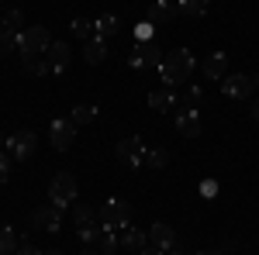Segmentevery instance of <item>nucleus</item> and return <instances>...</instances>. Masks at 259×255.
Masks as SVG:
<instances>
[{"instance_id":"f257e3e1","label":"nucleus","mask_w":259,"mask_h":255,"mask_svg":"<svg viewBox=\"0 0 259 255\" xmlns=\"http://www.w3.org/2000/svg\"><path fill=\"white\" fill-rule=\"evenodd\" d=\"M194 52L190 48H173V52H162L159 62V76L166 86H183L187 79L194 76Z\"/></svg>"},{"instance_id":"f03ea898","label":"nucleus","mask_w":259,"mask_h":255,"mask_svg":"<svg viewBox=\"0 0 259 255\" xmlns=\"http://www.w3.org/2000/svg\"><path fill=\"white\" fill-rule=\"evenodd\" d=\"M76 176L73 173H56L52 176V183H49V203H56L59 211H66V207H73L76 203Z\"/></svg>"},{"instance_id":"7ed1b4c3","label":"nucleus","mask_w":259,"mask_h":255,"mask_svg":"<svg viewBox=\"0 0 259 255\" xmlns=\"http://www.w3.org/2000/svg\"><path fill=\"white\" fill-rule=\"evenodd\" d=\"M49 45H52L49 28H41V24L24 28V31L18 35V56L21 59H24V56H41V52H49Z\"/></svg>"},{"instance_id":"20e7f679","label":"nucleus","mask_w":259,"mask_h":255,"mask_svg":"<svg viewBox=\"0 0 259 255\" xmlns=\"http://www.w3.org/2000/svg\"><path fill=\"white\" fill-rule=\"evenodd\" d=\"M4 148H7V156H11V159L28 162L31 156H38V135L28 131V128H21V131H14V135L4 141Z\"/></svg>"},{"instance_id":"39448f33","label":"nucleus","mask_w":259,"mask_h":255,"mask_svg":"<svg viewBox=\"0 0 259 255\" xmlns=\"http://www.w3.org/2000/svg\"><path fill=\"white\" fill-rule=\"evenodd\" d=\"M128 217H132V203L121 200V196H111V200L100 207V224H104L107 231H121V228H128Z\"/></svg>"},{"instance_id":"423d86ee","label":"nucleus","mask_w":259,"mask_h":255,"mask_svg":"<svg viewBox=\"0 0 259 255\" xmlns=\"http://www.w3.org/2000/svg\"><path fill=\"white\" fill-rule=\"evenodd\" d=\"M162 52L156 41H132V52H128V66L132 69H159Z\"/></svg>"},{"instance_id":"0eeeda50","label":"nucleus","mask_w":259,"mask_h":255,"mask_svg":"<svg viewBox=\"0 0 259 255\" xmlns=\"http://www.w3.org/2000/svg\"><path fill=\"white\" fill-rule=\"evenodd\" d=\"M221 90H225V97H232V100H252V93H256V76L232 73V76L221 79Z\"/></svg>"},{"instance_id":"6e6552de","label":"nucleus","mask_w":259,"mask_h":255,"mask_svg":"<svg viewBox=\"0 0 259 255\" xmlns=\"http://www.w3.org/2000/svg\"><path fill=\"white\" fill-rule=\"evenodd\" d=\"M118 159L124 169H139V166H145V145H142L139 135H128L118 141Z\"/></svg>"},{"instance_id":"1a4fd4ad","label":"nucleus","mask_w":259,"mask_h":255,"mask_svg":"<svg viewBox=\"0 0 259 255\" xmlns=\"http://www.w3.org/2000/svg\"><path fill=\"white\" fill-rule=\"evenodd\" d=\"M73 141H76V124L73 121H52L49 124V145L56 148V152H66V148H73Z\"/></svg>"},{"instance_id":"9d476101","label":"nucleus","mask_w":259,"mask_h":255,"mask_svg":"<svg viewBox=\"0 0 259 255\" xmlns=\"http://www.w3.org/2000/svg\"><path fill=\"white\" fill-rule=\"evenodd\" d=\"M31 221H35V228L49 231V235H56V231L62 228V211L56 207V203H45V207H38V211L31 214Z\"/></svg>"},{"instance_id":"9b49d317","label":"nucleus","mask_w":259,"mask_h":255,"mask_svg":"<svg viewBox=\"0 0 259 255\" xmlns=\"http://www.w3.org/2000/svg\"><path fill=\"white\" fill-rule=\"evenodd\" d=\"M177 131L183 138H197L200 135V114H197V107H180V111H177Z\"/></svg>"},{"instance_id":"f8f14e48","label":"nucleus","mask_w":259,"mask_h":255,"mask_svg":"<svg viewBox=\"0 0 259 255\" xmlns=\"http://www.w3.org/2000/svg\"><path fill=\"white\" fill-rule=\"evenodd\" d=\"M114 35H121V18L118 14H100V18H94V38L111 41Z\"/></svg>"},{"instance_id":"ddd939ff","label":"nucleus","mask_w":259,"mask_h":255,"mask_svg":"<svg viewBox=\"0 0 259 255\" xmlns=\"http://www.w3.org/2000/svg\"><path fill=\"white\" fill-rule=\"evenodd\" d=\"M177 18V4H169V0H156V4H149V14H145V21H152L156 28L159 24H166V21Z\"/></svg>"},{"instance_id":"4468645a","label":"nucleus","mask_w":259,"mask_h":255,"mask_svg":"<svg viewBox=\"0 0 259 255\" xmlns=\"http://www.w3.org/2000/svg\"><path fill=\"white\" fill-rule=\"evenodd\" d=\"M45 59L52 66V73H62V69L69 66V45H66V41H52L49 52H45Z\"/></svg>"},{"instance_id":"2eb2a0df","label":"nucleus","mask_w":259,"mask_h":255,"mask_svg":"<svg viewBox=\"0 0 259 255\" xmlns=\"http://www.w3.org/2000/svg\"><path fill=\"white\" fill-rule=\"evenodd\" d=\"M173 241H177V235H173V228H169V224H152V228H149V245H159L162 252H166V248H173Z\"/></svg>"},{"instance_id":"dca6fc26","label":"nucleus","mask_w":259,"mask_h":255,"mask_svg":"<svg viewBox=\"0 0 259 255\" xmlns=\"http://www.w3.org/2000/svg\"><path fill=\"white\" fill-rule=\"evenodd\" d=\"M225 73H228V56L225 52H214V56L204 59V76L207 79H225Z\"/></svg>"},{"instance_id":"f3484780","label":"nucleus","mask_w":259,"mask_h":255,"mask_svg":"<svg viewBox=\"0 0 259 255\" xmlns=\"http://www.w3.org/2000/svg\"><path fill=\"white\" fill-rule=\"evenodd\" d=\"M149 107H152L156 114H166V111L177 107V93H173V90H152V93H149Z\"/></svg>"},{"instance_id":"a211bd4d","label":"nucleus","mask_w":259,"mask_h":255,"mask_svg":"<svg viewBox=\"0 0 259 255\" xmlns=\"http://www.w3.org/2000/svg\"><path fill=\"white\" fill-rule=\"evenodd\" d=\"M118 241H121V248H132V252H142V245L149 241V235H145V231H139V228H121Z\"/></svg>"},{"instance_id":"6ab92c4d","label":"nucleus","mask_w":259,"mask_h":255,"mask_svg":"<svg viewBox=\"0 0 259 255\" xmlns=\"http://www.w3.org/2000/svg\"><path fill=\"white\" fill-rule=\"evenodd\" d=\"M83 59L90 62V66H97V62H104V59H107V41L90 38L87 45H83Z\"/></svg>"},{"instance_id":"aec40b11","label":"nucleus","mask_w":259,"mask_h":255,"mask_svg":"<svg viewBox=\"0 0 259 255\" xmlns=\"http://www.w3.org/2000/svg\"><path fill=\"white\" fill-rule=\"evenodd\" d=\"M97 107H94V104H80V107H73V114H69V121H73V124H76V128H83V124H94V121H97Z\"/></svg>"},{"instance_id":"412c9836","label":"nucleus","mask_w":259,"mask_h":255,"mask_svg":"<svg viewBox=\"0 0 259 255\" xmlns=\"http://www.w3.org/2000/svg\"><path fill=\"white\" fill-rule=\"evenodd\" d=\"M21 66H24V73H31V76H49V73H52L49 59H41V56H24Z\"/></svg>"},{"instance_id":"4be33fe9","label":"nucleus","mask_w":259,"mask_h":255,"mask_svg":"<svg viewBox=\"0 0 259 255\" xmlns=\"http://www.w3.org/2000/svg\"><path fill=\"white\" fill-rule=\"evenodd\" d=\"M207 4H211V0H177V11L183 18H200V14L207 11Z\"/></svg>"},{"instance_id":"5701e85b","label":"nucleus","mask_w":259,"mask_h":255,"mask_svg":"<svg viewBox=\"0 0 259 255\" xmlns=\"http://www.w3.org/2000/svg\"><path fill=\"white\" fill-rule=\"evenodd\" d=\"M18 252V235L11 224H0V255H14Z\"/></svg>"},{"instance_id":"b1692460","label":"nucleus","mask_w":259,"mask_h":255,"mask_svg":"<svg viewBox=\"0 0 259 255\" xmlns=\"http://www.w3.org/2000/svg\"><path fill=\"white\" fill-rule=\"evenodd\" d=\"M104 231H107L104 224H80V228H76V235H80V241H83V245H97Z\"/></svg>"},{"instance_id":"393cba45","label":"nucleus","mask_w":259,"mask_h":255,"mask_svg":"<svg viewBox=\"0 0 259 255\" xmlns=\"http://www.w3.org/2000/svg\"><path fill=\"white\" fill-rule=\"evenodd\" d=\"M118 248H121L118 231H104V235H100V241H97V252H100V255H114Z\"/></svg>"},{"instance_id":"a878e982","label":"nucleus","mask_w":259,"mask_h":255,"mask_svg":"<svg viewBox=\"0 0 259 255\" xmlns=\"http://www.w3.org/2000/svg\"><path fill=\"white\" fill-rule=\"evenodd\" d=\"M73 38L90 41V38H94V21H90V18H73Z\"/></svg>"},{"instance_id":"bb28decb","label":"nucleus","mask_w":259,"mask_h":255,"mask_svg":"<svg viewBox=\"0 0 259 255\" xmlns=\"http://www.w3.org/2000/svg\"><path fill=\"white\" fill-rule=\"evenodd\" d=\"M145 166H149V169H166V166H169V152H166V148L145 152Z\"/></svg>"},{"instance_id":"cd10ccee","label":"nucleus","mask_w":259,"mask_h":255,"mask_svg":"<svg viewBox=\"0 0 259 255\" xmlns=\"http://www.w3.org/2000/svg\"><path fill=\"white\" fill-rule=\"evenodd\" d=\"M21 24H24V14H21L18 7H14V11H7V14H4V24H0V28H7V31H14V35H21V31H24Z\"/></svg>"},{"instance_id":"c85d7f7f","label":"nucleus","mask_w":259,"mask_h":255,"mask_svg":"<svg viewBox=\"0 0 259 255\" xmlns=\"http://www.w3.org/2000/svg\"><path fill=\"white\" fill-rule=\"evenodd\" d=\"M73 221H76V228L80 224H94V207L90 203H73Z\"/></svg>"},{"instance_id":"c756f323","label":"nucleus","mask_w":259,"mask_h":255,"mask_svg":"<svg viewBox=\"0 0 259 255\" xmlns=\"http://www.w3.org/2000/svg\"><path fill=\"white\" fill-rule=\"evenodd\" d=\"M11 52H18V35L0 28V56H11Z\"/></svg>"},{"instance_id":"7c9ffc66","label":"nucleus","mask_w":259,"mask_h":255,"mask_svg":"<svg viewBox=\"0 0 259 255\" xmlns=\"http://www.w3.org/2000/svg\"><path fill=\"white\" fill-rule=\"evenodd\" d=\"M135 41H156V24L152 21H139L135 24Z\"/></svg>"},{"instance_id":"2f4dec72","label":"nucleus","mask_w":259,"mask_h":255,"mask_svg":"<svg viewBox=\"0 0 259 255\" xmlns=\"http://www.w3.org/2000/svg\"><path fill=\"white\" fill-rule=\"evenodd\" d=\"M7 179H11V156L0 152V183H7Z\"/></svg>"},{"instance_id":"473e14b6","label":"nucleus","mask_w":259,"mask_h":255,"mask_svg":"<svg viewBox=\"0 0 259 255\" xmlns=\"http://www.w3.org/2000/svg\"><path fill=\"white\" fill-rule=\"evenodd\" d=\"M200 193L204 196H218V183H214V179H204V183H200Z\"/></svg>"},{"instance_id":"72a5a7b5","label":"nucleus","mask_w":259,"mask_h":255,"mask_svg":"<svg viewBox=\"0 0 259 255\" xmlns=\"http://www.w3.org/2000/svg\"><path fill=\"white\" fill-rule=\"evenodd\" d=\"M200 97H204V93H200V86H190V90H187V107H197Z\"/></svg>"},{"instance_id":"f704fd0d","label":"nucleus","mask_w":259,"mask_h":255,"mask_svg":"<svg viewBox=\"0 0 259 255\" xmlns=\"http://www.w3.org/2000/svg\"><path fill=\"white\" fill-rule=\"evenodd\" d=\"M14 255H45V252H38L35 245H18V252Z\"/></svg>"},{"instance_id":"c9c22d12","label":"nucleus","mask_w":259,"mask_h":255,"mask_svg":"<svg viewBox=\"0 0 259 255\" xmlns=\"http://www.w3.org/2000/svg\"><path fill=\"white\" fill-rule=\"evenodd\" d=\"M142 255H166L159 248V245H149V241H145V245H142Z\"/></svg>"},{"instance_id":"e433bc0d","label":"nucleus","mask_w":259,"mask_h":255,"mask_svg":"<svg viewBox=\"0 0 259 255\" xmlns=\"http://www.w3.org/2000/svg\"><path fill=\"white\" fill-rule=\"evenodd\" d=\"M252 118L259 121V100H252Z\"/></svg>"},{"instance_id":"4c0bfd02","label":"nucleus","mask_w":259,"mask_h":255,"mask_svg":"<svg viewBox=\"0 0 259 255\" xmlns=\"http://www.w3.org/2000/svg\"><path fill=\"white\" fill-rule=\"evenodd\" d=\"M83 255H100V252H94V248H90V245H87V248H83Z\"/></svg>"},{"instance_id":"58836bf2","label":"nucleus","mask_w":259,"mask_h":255,"mask_svg":"<svg viewBox=\"0 0 259 255\" xmlns=\"http://www.w3.org/2000/svg\"><path fill=\"white\" fill-rule=\"evenodd\" d=\"M45 255H66V252H59V248H52V252H45Z\"/></svg>"},{"instance_id":"ea45409f","label":"nucleus","mask_w":259,"mask_h":255,"mask_svg":"<svg viewBox=\"0 0 259 255\" xmlns=\"http://www.w3.org/2000/svg\"><path fill=\"white\" fill-rule=\"evenodd\" d=\"M4 141H7V135H4V131H0V148H4Z\"/></svg>"},{"instance_id":"a19ab883","label":"nucleus","mask_w":259,"mask_h":255,"mask_svg":"<svg viewBox=\"0 0 259 255\" xmlns=\"http://www.w3.org/2000/svg\"><path fill=\"white\" fill-rule=\"evenodd\" d=\"M200 255H225V252H200Z\"/></svg>"},{"instance_id":"79ce46f5","label":"nucleus","mask_w":259,"mask_h":255,"mask_svg":"<svg viewBox=\"0 0 259 255\" xmlns=\"http://www.w3.org/2000/svg\"><path fill=\"white\" fill-rule=\"evenodd\" d=\"M169 255H180V252H169Z\"/></svg>"}]
</instances>
